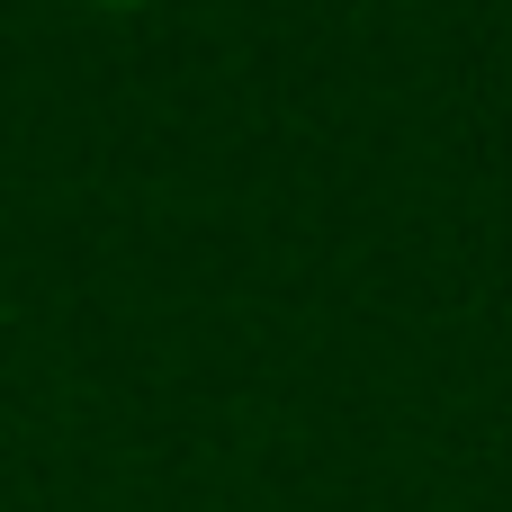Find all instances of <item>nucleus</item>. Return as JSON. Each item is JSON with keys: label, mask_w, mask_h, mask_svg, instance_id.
Returning <instances> with one entry per match:
<instances>
[{"label": "nucleus", "mask_w": 512, "mask_h": 512, "mask_svg": "<svg viewBox=\"0 0 512 512\" xmlns=\"http://www.w3.org/2000/svg\"><path fill=\"white\" fill-rule=\"evenodd\" d=\"M99 9H144V0H99Z\"/></svg>", "instance_id": "f257e3e1"}]
</instances>
